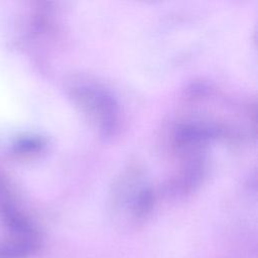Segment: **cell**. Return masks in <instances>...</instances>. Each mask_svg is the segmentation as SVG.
<instances>
[{
	"label": "cell",
	"instance_id": "6da1fadb",
	"mask_svg": "<svg viewBox=\"0 0 258 258\" xmlns=\"http://www.w3.org/2000/svg\"><path fill=\"white\" fill-rule=\"evenodd\" d=\"M85 113L100 130L111 133L117 126V107L110 96L92 86H81L74 91Z\"/></svg>",
	"mask_w": 258,
	"mask_h": 258
}]
</instances>
